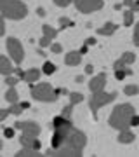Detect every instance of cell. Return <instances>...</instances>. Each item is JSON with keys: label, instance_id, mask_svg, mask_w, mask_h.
Masks as SVG:
<instances>
[{"label": "cell", "instance_id": "obj_1", "mask_svg": "<svg viewBox=\"0 0 139 157\" xmlns=\"http://www.w3.org/2000/svg\"><path fill=\"white\" fill-rule=\"evenodd\" d=\"M87 143V138L82 131H78L71 126L64 135V141L59 148H50L47 150V155H56V157H80L82 155L83 147Z\"/></svg>", "mask_w": 139, "mask_h": 157}, {"label": "cell", "instance_id": "obj_2", "mask_svg": "<svg viewBox=\"0 0 139 157\" xmlns=\"http://www.w3.org/2000/svg\"><path fill=\"white\" fill-rule=\"evenodd\" d=\"M134 107L130 103H122V105H117L113 108V112L110 115V126L113 129H118V131H125V129L130 128V117L134 115Z\"/></svg>", "mask_w": 139, "mask_h": 157}, {"label": "cell", "instance_id": "obj_3", "mask_svg": "<svg viewBox=\"0 0 139 157\" xmlns=\"http://www.w3.org/2000/svg\"><path fill=\"white\" fill-rule=\"evenodd\" d=\"M0 12L4 14V17L19 21L28 14V7L21 0H0Z\"/></svg>", "mask_w": 139, "mask_h": 157}, {"label": "cell", "instance_id": "obj_4", "mask_svg": "<svg viewBox=\"0 0 139 157\" xmlns=\"http://www.w3.org/2000/svg\"><path fill=\"white\" fill-rule=\"evenodd\" d=\"M61 91L52 89V86L49 82H42V84H37L31 87V96H33L37 101H45V103H54L57 100Z\"/></svg>", "mask_w": 139, "mask_h": 157}, {"label": "cell", "instance_id": "obj_5", "mask_svg": "<svg viewBox=\"0 0 139 157\" xmlns=\"http://www.w3.org/2000/svg\"><path fill=\"white\" fill-rule=\"evenodd\" d=\"M115 98H117V93H115V91H113V93H104V89L103 91H96V93H92V96H90L89 107H90L92 112H97L101 107H104V105L111 103Z\"/></svg>", "mask_w": 139, "mask_h": 157}, {"label": "cell", "instance_id": "obj_6", "mask_svg": "<svg viewBox=\"0 0 139 157\" xmlns=\"http://www.w3.org/2000/svg\"><path fill=\"white\" fill-rule=\"evenodd\" d=\"M7 51H9V56L14 59L16 65H19V63L23 61V58H24V49H23L21 42L17 39H14V37H9V39H7Z\"/></svg>", "mask_w": 139, "mask_h": 157}, {"label": "cell", "instance_id": "obj_7", "mask_svg": "<svg viewBox=\"0 0 139 157\" xmlns=\"http://www.w3.org/2000/svg\"><path fill=\"white\" fill-rule=\"evenodd\" d=\"M75 6L80 12H94V11H99L103 7V0H75Z\"/></svg>", "mask_w": 139, "mask_h": 157}, {"label": "cell", "instance_id": "obj_8", "mask_svg": "<svg viewBox=\"0 0 139 157\" xmlns=\"http://www.w3.org/2000/svg\"><path fill=\"white\" fill-rule=\"evenodd\" d=\"M16 129H21L23 135H30V136H38L40 135V126L33 121H24V122H16L14 124Z\"/></svg>", "mask_w": 139, "mask_h": 157}, {"label": "cell", "instance_id": "obj_9", "mask_svg": "<svg viewBox=\"0 0 139 157\" xmlns=\"http://www.w3.org/2000/svg\"><path fill=\"white\" fill-rule=\"evenodd\" d=\"M42 32H44V37L40 40V45H42V47H47V45H50V40L57 35V32H56L52 26H49V25H44V26H42Z\"/></svg>", "mask_w": 139, "mask_h": 157}, {"label": "cell", "instance_id": "obj_10", "mask_svg": "<svg viewBox=\"0 0 139 157\" xmlns=\"http://www.w3.org/2000/svg\"><path fill=\"white\" fill-rule=\"evenodd\" d=\"M106 86V75L104 73H99L97 77H94L92 80H90L89 84V89L92 91V93H96V91H103Z\"/></svg>", "mask_w": 139, "mask_h": 157}, {"label": "cell", "instance_id": "obj_11", "mask_svg": "<svg viewBox=\"0 0 139 157\" xmlns=\"http://www.w3.org/2000/svg\"><path fill=\"white\" fill-rule=\"evenodd\" d=\"M134 61H136V54H134V52H125V54H122L120 59L115 61L113 68H115V70H117V68H123V67H127V65H132Z\"/></svg>", "mask_w": 139, "mask_h": 157}, {"label": "cell", "instance_id": "obj_12", "mask_svg": "<svg viewBox=\"0 0 139 157\" xmlns=\"http://www.w3.org/2000/svg\"><path fill=\"white\" fill-rule=\"evenodd\" d=\"M80 61H82V54L78 51H70L66 54V58H64V63H66L68 67H77Z\"/></svg>", "mask_w": 139, "mask_h": 157}, {"label": "cell", "instance_id": "obj_13", "mask_svg": "<svg viewBox=\"0 0 139 157\" xmlns=\"http://www.w3.org/2000/svg\"><path fill=\"white\" fill-rule=\"evenodd\" d=\"M12 72H14V68H12L11 61H9L5 56H2V54H0V73L7 77V75H12Z\"/></svg>", "mask_w": 139, "mask_h": 157}, {"label": "cell", "instance_id": "obj_14", "mask_svg": "<svg viewBox=\"0 0 139 157\" xmlns=\"http://www.w3.org/2000/svg\"><path fill=\"white\" fill-rule=\"evenodd\" d=\"M24 80H26L28 84H33V82H37L40 78V70L38 68H31V70H28V72H24Z\"/></svg>", "mask_w": 139, "mask_h": 157}, {"label": "cell", "instance_id": "obj_15", "mask_svg": "<svg viewBox=\"0 0 139 157\" xmlns=\"http://www.w3.org/2000/svg\"><path fill=\"white\" fill-rule=\"evenodd\" d=\"M42 155L38 150H35V148H31V147H23L21 150L16 154V157H38Z\"/></svg>", "mask_w": 139, "mask_h": 157}, {"label": "cell", "instance_id": "obj_16", "mask_svg": "<svg viewBox=\"0 0 139 157\" xmlns=\"http://www.w3.org/2000/svg\"><path fill=\"white\" fill-rule=\"evenodd\" d=\"M134 140H136V135H134L130 129L120 131V136H118V141H120V143H132Z\"/></svg>", "mask_w": 139, "mask_h": 157}, {"label": "cell", "instance_id": "obj_17", "mask_svg": "<svg viewBox=\"0 0 139 157\" xmlns=\"http://www.w3.org/2000/svg\"><path fill=\"white\" fill-rule=\"evenodd\" d=\"M66 126H73L71 124V119H66L63 117V115H59V117H56L54 121H52V128L57 129V128H66Z\"/></svg>", "mask_w": 139, "mask_h": 157}, {"label": "cell", "instance_id": "obj_18", "mask_svg": "<svg viewBox=\"0 0 139 157\" xmlns=\"http://www.w3.org/2000/svg\"><path fill=\"white\" fill-rule=\"evenodd\" d=\"M117 28H118V26L115 25V23H106L103 28H97V33H99V35H106V37H108V35L115 33Z\"/></svg>", "mask_w": 139, "mask_h": 157}, {"label": "cell", "instance_id": "obj_19", "mask_svg": "<svg viewBox=\"0 0 139 157\" xmlns=\"http://www.w3.org/2000/svg\"><path fill=\"white\" fill-rule=\"evenodd\" d=\"M132 70H129V68H117V70H115V77L118 78V80H123V78H125V75H132Z\"/></svg>", "mask_w": 139, "mask_h": 157}, {"label": "cell", "instance_id": "obj_20", "mask_svg": "<svg viewBox=\"0 0 139 157\" xmlns=\"http://www.w3.org/2000/svg\"><path fill=\"white\" fill-rule=\"evenodd\" d=\"M5 100L9 101V103H16L17 101V91H16V87L12 86V87H9V91L5 93Z\"/></svg>", "mask_w": 139, "mask_h": 157}, {"label": "cell", "instance_id": "obj_21", "mask_svg": "<svg viewBox=\"0 0 139 157\" xmlns=\"http://www.w3.org/2000/svg\"><path fill=\"white\" fill-rule=\"evenodd\" d=\"M37 136H30V135H23L21 138H19V143H21L23 147H31L33 145V141Z\"/></svg>", "mask_w": 139, "mask_h": 157}, {"label": "cell", "instance_id": "obj_22", "mask_svg": "<svg viewBox=\"0 0 139 157\" xmlns=\"http://www.w3.org/2000/svg\"><path fill=\"white\" fill-rule=\"evenodd\" d=\"M83 101V94L82 93H70V103L71 105H78Z\"/></svg>", "mask_w": 139, "mask_h": 157}, {"label": "cell", "instance_id": "obj_23", "mask_svg": "<svg viewBox=\"0 0 139 157\" xmlns=\"http://www.w3.org/2000/svg\"><path fill=\"white\" fill-rule=\"evenodd\" d=\"M132 23H134V12L129 9V11L123 12V25H125V26H130Z\"/></svg>", "mask_w": 139, "mask_h": 157}, {"label": "cell", "instance_id": "obj_24", "mask_svg": "<svg viewBox=\"0 0 139 157\" xmlns=\"http://www.w3.org/2000/svg\"><path fill=\"white\" fill-rule=\"evenodd\" d=\"M123 93L127 96H136L139 93V87L136 84H130V86H125V89H123Z\"/></svg>", "mask_w": 139, "mask_h": 157}, {"label": "cell", "instance_id": "obj_25", "mask_svg": "<svg viewBox=\"0 0 139 157\" xmlns=\"http://www.w3.org/2000/svg\"><path fill=\"white\" fill-rule=\"evenodd\" d=\"M54 70H56V65H54V63H50V61H47L44 65V68H42V72L47 73V75H52V73H54Z\"/></svg>", "mask_w": 139, "mask_h": 157}, {"label": "cell", "instance_id": "obj_26", "mask_svg": "<svg viewBox=\"0 0 139 157\" xmlns=\"http://www.w3.org/2000/svg\"><path fill=\"white\" fill-rule=\"evenodd\" d=\"M9 113H14V115H19V113H23V108L19 103H11V108H9Z\"/></svg>", "mask_w": 139, "mask_h": 157}, {"label": "cell", "instance_id": "obj_27", "mask_svg": "<svg viewBox=\"0 0 139 157\" xmlns=\"http://www.w3.org/2000/svg\"><path fill=\"white\" fill-rule=\"evenodd\" d=\"M123 4L130 7V11H132V12H137L139 11V2H136V0H123Z\"/></svg>", "mask_w": 139, "mask_h": 157}, {"label": "cell", "instance_id": "obj_28", "mask_svg": "<svg viewBox=\"0 0 139 157\" xmlns=\"http://www.w3.org/2000/svg\"><path fill=\"white\" fill-rule=\"evenodd\" d=\"M71 110H73V105L70 103V105H66V107L63 108V117H66V119H71Z\"/></svg>", "mask_w": 139, "mask_h": 157}, {"label": "cell", "instance_id": "obj_29", "mask_svg": "<svg viewBox=\"0 0 139 157\" xmlns=\"http://www.w3.org/2000/svg\"><path fill=\"white\" fill-rule=\"evenodd\" d=\"M59 25H61V28H68V26H73V21L68 17H59Z\"/></svg>", "mask_w": 139, "mask_h": 157}, {"label": "cell", "instance_id": "obj_30", "mask_svg": "<svg viewBox=\"0 0 139 157\" xmlns=\"http://www.w3.org/2000/svg\"><path fill=\"white\" fill-rule=\"evenodd\" d=\"M71 2H73V0H54V4L57 7H68Z\"/></svg>", "mask_w": 139, "mask_h": 157}, {"label": "cell", "instance_id": "obj_31", "mask_svg": "<svg viewBox=\"0 0 139 157\" xmlns=\"http://www.w3.org/2000/svg\"><path fill=\"white\" fill-rule=\"evenodd\" d=\"M5 84L9 86V87H12V86H16V84H17V78H16V77H11V75H7Z\"/></svg>", "mask_w": 139, "mask_h": 157}, {"label": "cell", "instance_id": "obj_32", "mask_svg": "<svg viewBox=\"0 0 139 157\" xmlns=\"http://www.w3.org/2000/svg\"><path fill=\"white\" fill-rule=\"evenodd\" d=\"M9 115H11V113H9V108H0V122H2V121H5L7 117H9Z\"/></svg>", "mask_w": 139, "mask_h": 157}, {"label": "cell", "instance_id": "obj_33", "mask_svg": "<svg viewBox=\"0 0 139 157\" xmlns=\"http://www.w3.org/2000/svg\"><path fill=\"white\" fill-rule=\"evenodd\" d=\"M134 45H139V25L134 28Z\"/></svg>", "mask_w": 139, "mask_h": 157}, {"label": "cell", "instance_id": "obj_34", "mask_svg": "<svg viewBox=\"0 0 139 157\" xmlns=\"http://www.w3.org/2000/svg\"><path fill=\"white\" fill-rule=\"evenodd\" d=\"M50 51H52L54 54H59V52L63 51V47H61L59 44H52V45H50Z\"/></svg>", "mask_w": 139, "mask_h": 157}, {"label": "cell", "instance_id": "obj_35", "mask_svg": "<svg viewBox=\"0 0 139 157\" xmlns=\"http://www.w3.org/2000/svg\"><path fill=\"white\" fill-rule=\"evenodd\" d=\"M4 136H5V138H12V136H14V129H12V128H7L5 131H4Z\"/></svg>", "mask_w": 139, "mask_h": 157}, {"label": "cell", "instance_id": "obj_36", "mask_svg": "<svg viewBox=\"0 0 139 157\" xmlns=\"http://www.w3.org/2000/svg\"><path fill=\"white\" fill-rule=\"evenodd\" d=\"M5 33V23H4V17L0 16V37Z\"/></svg>", "mask_w": 139, "mask_h": 157}, {"label": "cell", "instance_id": "obj_37", "mask_svg": "<svg viewBox=\"0 0 139 157\" xmlns=\"http://www.w3.org/2000/svg\"><path fill=\"white\" fill-rule=\"evenodd\" d=\"M129 124H130V126H139V117L136 115V113L130 117V122H129Z\"/></svg>", "mask_w": 139, "mask_h": 157}, {"label": "cell", "instance_id": "obj_38", "mask_svg": "<svg viewBox=\"0 0 139 157\" xmlns=\"http://www.w3.org/2000/svg\"><path fill=\"white\" fill-rule=\"evenodd\" d=\"M31 148H35V150H40V141L35 138V141H33V145H31Z\"/></svg>", "mask_w": 139, "mask_h": 157}, {"label": "cell", "instance_id": "obj_39", "mask_svg": "<svg viewBox=\"0 0 139 157\" xmlns=\"http://www.w3.org/2000/svg\"><path fill=\"white\" fill-rule=\"evenodd\" d=\"M94 44H96V39H92V37L85 40V45H87V47H89V45H94Z\"/></svg>", "mask_w": 139, "mask_h": 157}, {"label": "cell", "instance_id": "obj_40", "mask_svg": "<svg viewBox=\"0 0 139 157\" xmlns=\"http://www.w3.org/2000/svg\"><path fill=\"white\" fill-rule=\"evenodd\" d=\"M19 105H21V108H23V110H26V108H30V103H28V101H23V103H19Z\"/></svg>", "mask_w": 139, "mask_h": 157}, {"label": "cell", "instance_id": "obj_41", "mask_svg": "<svg viewBox=\"0 0 139 157\" xmlns=\"http://www.w3.org/2000/svg\"><path fill=\"white\" fill-rule=\"evenodd\" d=\"M78 52H80V54H82V56H83V54L87 52V45H82V49L78 51Z\"/></svg>", "mask_w": 139, "mask_h": 157}, {"label": "cell", "instance_id": "obj_42", "mask_svg": "<svg viewBox=\"0 0 139 157\" xmlns=\"http://www.w3.org/2000/svg\"><path fill=\"white\" fill-rule=\"evenodd\" d=\"M85 73H92V65H87L85 67Z\"/></svg>", "mask_w": 139, "mask_h": 157}, {"label": "cell", "instance_id": "obj_43", "mask_svg": "<svg viewBox=\"0 0 139 157\" xmlns=\"http://www.w3.org/2000/svg\"><path fill=\"white\" fill-rule=\"evenodd\" d=\"M37 12H38V16H45V11H44V9H38Z\"/></svg>", "mask_w": 139, "mask_h": 157}, {"label": "cell", "instance_id": "obj_44", "mask_svg": "<svg viewBox=\"0 0 139 157\" xmlns=\"http://www.w3.org/2000/svg\"><path fill=\"white\" fill-rule=\"evenodd\" d=\"M77 82H83V75H78V77H77Z\"/></svg>", "mask_w": 139, "mask_h": 157}, {"label": "cell", "instance_id": "obj_45", "mask_svg": "<svg viewBox=\"0 0 139 157\" xmlns=\"http://www.w3.org/2000/svg\"><path fill=\"white\" fill-rule=\"evenodd\" d=\"M2 147H4V145H2V140H0V150H2Z\"/></svg>", "mask_w": 139, "mask_h": 157}]
</instances>
